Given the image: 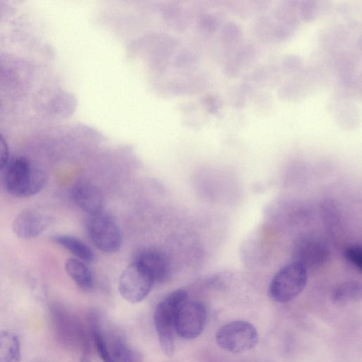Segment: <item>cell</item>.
Returning a JSON list of instances; mask_svg holds the SVG:
<instances>
[{"instance_id":"cell-1","label":"cell","mask_w":362,"mask_h":362,"mask_svg":"<svg viewBox=\"0 0 362 362\" xmlns=\"http://www.w3.org/2000/svg\"><path fill=\"white\" fill-rule=\"evenodd\" d=\"M46 181L44 171L24 156L12 159L5 177L6 190L18 197H28L37 194L43 189Z\"/></svg>"},{"instance_id":"cell-2","label":"cell","mask_w":362,"mask_h":362,"mask_svg":"<svg viewBox=\"0 0 362 362\" xmlns=\"http://www.w3.org/2000/svg\"><path fill=\"white\" fill-rule=\"evenodd\" d=\"M187 298L184 289L168 293L156 306L153 322L162 351L172 356L175 351V318L180 306Z\"/></svg>"},{"instance_id":"cell-3","label":"cell","mask_w":362,"mask_h":362,"mask_svg":"<svg viewBox=\"0 0 362 362\" xmlns=\"http://www.w3.org/2000/svg\"><path fill=\"white\" fill-rule=\"evenodd\" d=\"M307 281V270L292 262L281 267L272 279L268 287L269 297L276 303L289 302L304 290Z\"/></svg>"},{"instance_id":"cell-4","label":"cell","mask_w":362,"mask_h":362,"mask_svg":"<svg viewBox=\"0 0 362 362\" xmlns=\"http://www.w3.org/2000/svg\"><path fill=\"white\" fill-rule=\"evenodd\" d=\"M91 334L103 362H143L142 354L117 334L104 333L92 322Z\"/></svg>"},{"instance_id":"cell-5","label":"cell","mask_w":362,"mask_h":362,"mask_svg":"<svg viewBox=\"0 0 362 362\" xmlns=\"http://www.w3.org/2000/svg\"><path fill=\"white\" fill-rule=\"evenodd\" d=\"M259 340L255 327L245 320H234L222 325L216 334L219 347L230 353L238 354L253 349Z\"/></svg>"},{"instance_id":"cell-6","label":"cell","mask_w":362,"mask_h":362,"mask_svg":"<svg viewBox=\"0 0 362 362\" xmlns=\"http://www.w3.org/2000/svg\"><path fill=\"white\" fill-rule=\"evenodd\" d=\"M85 224L88 236L97 249L105 253H113L119 249L121 232L110 216L101 212L88 215Z\"/></svg>"},{"instance_id":"cell-7","label":"cell","mask_w":362,"mask_h":362,"mask_svg":"<svg viewBox=\"0 0 362 362\" xmlns=\"http://www.w3.org/2000/svg\"><path fill=\"white\" fill-rule=\"evenodd\" d=\"M206 320L207 310L204 303L185 300L176 315L175 332L185 339H196L203 332Z\"/></svg>"},{"instance_id":"cell-8","label":"cell","mask_w":362,"mask_h":362,"mask_svg":"<svg viewBox=\"0 0 362 362\" xmlns=\"http://www.w3.org/2000/svg\"><path fill=\"white\" fill-rule=\"evenodd\" d=\"M153 284L151 278L134 262L121 274L118 289L125 300L137 303L148 296Z\"/></svg>"},{"instance_id":"cell-9","label":"cell","mask_w":362,"mask_h":362,"mask_svg":"<svg viewBox=\"0 0 362 362\" xmlns=\"http://www.w3.org/2000/svg\"><path fill=\"white\" fill-rule=\"evenodd\" d=\"M328 256L327 246L315 236L302 235L293 241V262L300 264L306 270L320 267L327 261Z\"/></svg>"},{"instance_id":"cell-10","label":"cell","mask_w":362,"mask_h":362,"mask_svg":"<svg viewBox=\"0 0 362 362\" xmlns=\"http://www.w3.org/2000/svg\"><path fill=\"white\" fill-rule=\"evenodd\" d=\"M136 262L151 278L153 283L165 281L170 272V261L165 253L150 249L141 252L136 258Z\"/></svg>"},{"instance_id":"cell-11","label":"cell","mask_w":362,"mask_h":362,"mask_svg":"<svg viewBox=\"0 0 362 362\" xmlns=\"http://www.w3.org/2000/svg\"><path fill=\"white\" fill-rule=\"evenodd\" d=\"M50 218L34 210H26L14 219L12 228L21 238L30 239L42 233L50 224Z\"/></svg>"},{"instance_id":"cell-12","label":"cell","mask_w":362,"mask_h":362,"mask_svg":"<svg viewBox=\"0 0 362 362\" xmlns=\"http://www.w3.org/2000/svg\"><path fill=\"white\" fill-rule=\"evenodd\" d=\"M71 198L75 204L88 215L102 211L103 196L93 185L87 182L76 185L72 189Z\"/></svg>"},{"instance_id":"cell-13","label":"cell","mask_w":362,"mask_h":362,"mask_svg":"<svg viewBox=\"0 0 362 362\" xmlns=\"http://www.w3.org/2000/svg\"><path fill=\"white\" fill-rule=\"evenodd\" d=\"M54 321L59 334L66 340H76L82 342L86 347V339L83 327L79 322L72 317L66 310L57 308L54 311Z\"/></svg>"},{"instance_id":"cell-14","label":"cell","mask_w":362,"mask_h":362,"mask_svg":"<svg viewBox=\"0 0 362 362\" xmlns=\"http://www.w3.org/2000/svg\"><path fill=\"white\" fill-rule=\"evenodd\" d=\"M52 241L67 250L78 257L79 260L91 262L95 255L93 250L80 239L69 235H56L52 237Z\"/></svg>"},{"instance_id":"cell-15","label":"cell","mask_w":362,"mask_h":362,"mask_svg":"<svg viewBox=\"0 0 362 362\" xmlns=\"http://www.w3.org/2000/svg\"><path fill=\"white\" fill-rule=\"evenodd\" d=\"M21 346L18 337L8 330H0V362H20Z\"/></svg>"},{"instance_id":"cell-16","label":"cell","mask_w":362,"mask_h":362,"mask_svg":"<svg viewBox=\"0 0 362 362\" xmlns=\"http://www.w3.org/2000/svg\"><path fill=\"white\" fill-rule=\"evenodd\" d=\"M65 270L78 288L89 291L93 285V278L90 270L81 260L69 259L65 264Z\"/></svg>"},{"instance_id":"cell-17","label":"cell","mask_w":362,"mask_h":362,"mask_svg":"<svg viewBox=\"0 0 362 362\" xmlns=\"http://www.w3.org/2000/svg\"><path fill=\"white\" fill-rule=\"evenodd\" d=\"M362 287L360 282L349 280L339 284L332 291V301L337 305H345L361 298Z\"/></svg>"},{"instance_id":"cell-18","label":"cell","mask_w":362,"mask_h":362,"mask_svg":"<svg viewBox=\"0 0 362 362\" xmlns=\"http://www.w3.org/2000/svg\"><path fill=\"white\" fill-rule=\"evenodd\" d=\"M345 259L356 269H362V250L358 245H353L347 247L344 252Z\"/></svg>"},{"instance_id":"cell-19","label":"cell","mask_w":362,"mask_h":362,"mask_svg":"<svg viewBox=\"0 0 362 362\" xmlns=\"http://www.w3.org/2000/svg\"><path fill=\"white\" fill-rule=\"evenodd\" d=\"M8 160V147L4 136L0 133V169L2 168Z\"/></svg>"},{"instance_id":"cell-20","label":"cell","mask_w":362,"mask_h":362,"mask_svg":"<svg viewBox=\"0 0 362 362\" xmlns=\"http://www.w3.org/2000/svg\"><path fill=\"white\" fill-rule=\"evenodd\" d=\"M80 362H91L90 360L86 357V356H82L80 358Z\"/></svg>"}]
</instances>
